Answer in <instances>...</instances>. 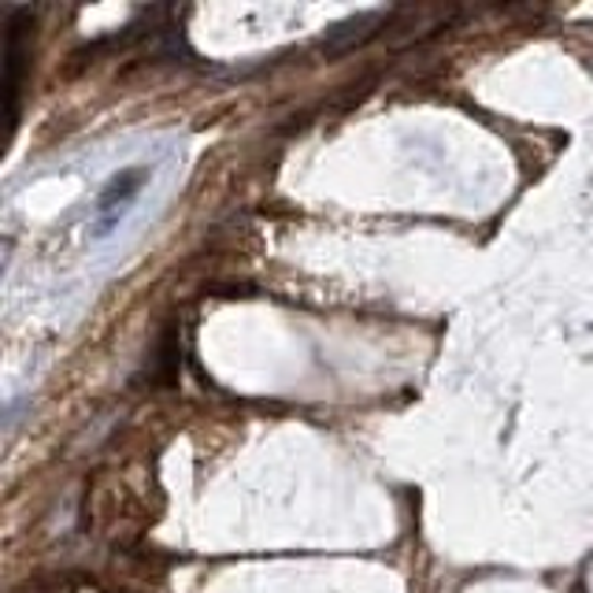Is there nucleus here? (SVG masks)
I'll return each instance as SVG.
<instances>
[{
    "label": "nucleus",
    "mask_w": 593,
    "mask_h": 593,
    "mask_svg": "<svg viewBox=\"0 0 593 593\" xmlns=\"http://www.w3.org/2000/svg\"><path fill=\"white\" fill-rule=\"evenodd\" d=\"M34 23L31 8H8V34H4V116L15 122L19 116V90H23V68L31 60L26 31Z\"/></svg>",
    "instance_id": "1"
},
{
    "label": "nucleus",
    "mask_w": 593,
    "mask_h": 593,
    "mask_svg": "<svg viewBox=\"0 0 593 593\" xmlns=\"http://www.w3.org/2000/svg\"><path fill=\"white\" fill-rule=\"evenodd\" d=\"M141 186H145V171H141V167H127V171L111 178L97 197V234H111L119 227L122 212H127V204L138 197Z\"/></svg>",
    "instance_id": "2"
},
{
    "label": "nucleus",
    "mask_w": 593,
    "mask_h": 593,
    "mask_svg": "<svg viewBox=\"0 0 593 593\" xmlns=\"http://www.w3.org/2000/svg\"><path fill=\"white\" fill-rule=\"evenodd\" d=\"M386 23V12H360L345 23H337L334 31H327L323 37V49L327 52H349L356 45H364L367 37H375V31Z\"/></svg>",
    "instance_id": "3"
}]
</instances>
